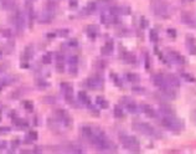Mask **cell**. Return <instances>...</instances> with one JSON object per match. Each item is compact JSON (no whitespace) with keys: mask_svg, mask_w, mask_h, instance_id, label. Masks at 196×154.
<instances>
[{"mask_svg":"<svg viewBox=\"0 0 196 154\" xmlns=\"http://www.w3.org/2000/svg\"><path fill=\"white\" fill-rule=\"evenodd\" d=\"M150 40L153 41V43H157V41L159 40V34L157 30H150Z\"/></svg>","mask_w":196,"mask_h":154,"instance_id":"cell-40","label":"cell"},{"mask_svg":"<svg viewBox=\"0 0 196 154\" xmlns=\"http://www.w3.org/2000/svg\"><path fill=\"white\" fill-rule=\"evenodd\" d=\"M125 78H127V81L130 82V83H138L139 81H140V77H139L137 73H133V72L125 73Z\"/></svg>","mask_w":196,"mask_h":154,"instance_id":"cell-27","label":"cell"},{"mask_svg":"<svg viewBox=\"0 0 196 154\" xmlns=\"http://www.w3.org/2000/svg\"><path fill=\"white\" fill-rule=\"evenodd\" d=\"M133 129L137 131V132L143 133L144 136L153 137V138H160V133L154 127H151L149 123H145V122H134V124H133Z\"/></svg>","mask_w":196,"mask_h":154,"instance_id":"cell-2","label":"cell"},{"mask_svg":"<svg viewBox=\"0 0 196 154\" xmlns=\"http://www.w3.org/2000/svg\"><path fill=\"white\" fill-rule=\"evenodd\" d=\"M181 21H183L185 25L190 26V27H195L196 26L195 19L190 15V14H187V12H183V14H181Z\"/></svg>","mask_w":196,"mask_h":154,"instance_id":"cell-18","label":"cell"},{"mask_svg":"<svg viewBox=\"0 0 196 154\" xmlns=\"http://www.w3.org/2000/svg\"><path fill=\"white\" fill-rule=\"evenodd\" d=\"M48 86H50V83H48L47 81H45V80H42V78H39V80L36 81V87L40 88V89H45V88H47Z\"/></svg>","mask_w":196,"mask_h":154,"instance_id":"cell-32","label":"cell"},{"mask_svg":"<svg viewBox=\"0 0 196 154\" xmlns=\"http://www.w3.org/2000/svg\"><path fill=\"white\" fill-rule=\"evenodd\" d=\"M165 77H166V81H167V83H169L170 86H173L174 88H179L180 87V81L178 78V76H175L174 73H167Z\"/></svg>","mask_w":196,"mask_h":154,"instance_id":"cell-21","label":"cell"},{"mask_svg":"<svg viewBox=\"0 0 196 154\" xmlns=\"http://www.w3.org/2000/svg\"><path fill=\"white\" fill-rule=\"evenodd\" d=\"M123 116H124V113H123L122 107L121 106H116L114 107V117L116 118H122Z\"/></svg>","mask_w":196,"mask_h":154,"instance_id":"cell-36","label":"cell"},{"mask_svg":"<svg viewBox=\"0 0 196 154\" xmlns=\"http://www.w3.org/2000/svg\"><path fill=\"white\" fill-rule=\"evenodd\" d=\"M12 23H14V26L16 27L18 32L21 34L24 31V29H25V26H26V15H25V12L23 10L16 9L15 12H14V15H12Z\"/></svg>","mask_w":196,"mask_h":154,"instance_id":"cell-5","label":"cell"},{"mask_svg":"<svg viewBox=\"0 0 196 154\" xmlns=\"http://www.w3.org/2000/svg\"><path fill=\"white\" fill-rule=\"evenodd\" d=\"M133 92H138V93H144V92H145V89H144V88H142V87H139V86H138V87L135 86V87H133Z\"/></svg>","mask_w":196,"mask_h":154,"instance_id":"cell-45","label":"cell"},{"mask_svg":"<svg viewBox=\"0 0 196 154\" xmlns=\"http://www.w3.org/2000/svg\"><path fill=\"white\" fill-rule=\"evenodd\" d=\"M68 71L72 76H76L78 73V57L76 55L68 56Z\"/></svg>","mask_w":196,"mask_h":154,"instance_id":"cell-10","label":"cell"},{"mask_svg":"<svg viewBox=\"0 0 196 154\" xmlns=\"http://www.w3.org/2000/svg\"><path fill=\"white\" fill-rule=\"evenodd\" d=\"M32 55H34V47L30 45V46H27L25 48V52H24V59L25 60H30L32 57Z\"/></svg>","mask_w":196,"mask_h":154,"instance_id":"cell-30","label":"cell"},{"mask_svg":"<svg viewBox=\"0 0 196 154\" xmlns=\"http://www.w3.org/2000/svg\"><path fill=\"white\" fill-rule=\"evenodd\" d=\"M140 108H142L143 113H144L145 116H148V117H150V118H155V117H157V112H155V109H154V108L150 106V104L142 103V104H140Z\"/></svg>","mask_w":196,"mask_h":154,"instance_id":"cell-17","label":"cell"},{"mask_svg":"<svg viewBox=\"0 0 196 154\" xmlns=\"http://www.w3.org/2000/svg\"><path fill=\"white\" fill-rule=\"evenodd\" d=\"M56 70H57L59 72H64L65 71V64H64V61H57V62H56Z\"/></svg>","mask_w":196,"mask_h":154,"instance_id":"cell-41","label":"cell"},{"mask_svg":"<svg viewBox=\"0 0 196 154\" xmlns=\"http://www.w3.org/2000/svg\"><path fill=\"white\" fill-rule=\"evenodd\" d=\"M20 144V141H18V139H15V141H12V144H11V147L12 148H16V147Z\"/></svg>","mask_w":196,"mask_h":154,"instance_id":"cell-49","label":"cell"},{"mask_svg":"<svg viewBox=\"0 0 196 154\" xmlns=\"http://www.w3.org/2000/svg\"><path fill=\"white\" fill-rule=\"evenodd\" d=\"M151 11L154 15L160 19H169L170 18V5L165 0H151Z\"/></svg>","mask_w":196,"mask_h":154,"instance_id":"cell-1","label":"cell"},{"mask_svg":"<svg viewBox=\"0 0 196 154\" xmlns=\"http://www.w3.org/2000/svg\"><path fill=\"white\" fill-rule=\"evenodd\" d=\"M160 123L164 128L173 131V132H179L183 129V123H181L176 117H167V116H162L160 118Z\"/></svg>","mask_w":196,"mask_h":154,"instance_id":"cell-3","label":"cell"},{"mask_svg":"<svg viewBox=\"0 0 196 154\" xmlns=\"http://www.w3.org/2000/svg\"><path fill=\"white\" fill-rule=\"evenodd\" d=\"M60 88H61L62 95H64V97H65V100L73 106L75 101H73V87H72V85L71 83H67V82H62Z\"/></svg>","mask_w":196,"mask_h":154,"instance_id":"cell-7","label":"cell"},{"mask_svg":"<svg viewBox=\"0 0 196 154\" xmlns=\"http://www.w3.org/2000/svg\"><path fill=\"white\" fill-rule=\"evenodd\" d=\"M122 104H123V107L129 112V113H137V112H138L137 102L134 100L129 98V97H124V98H122Z\"/></svg>","mask_w":196,"mask_h":154,"instance_id":"cell-11","label":"cell"},{"mask_svg":"<svg viewBox=\"0 0 196 154\" xmlns=\"http://www.w3.org/2000/svg\"><path fill=\"white\" fill-rule=\"evenodd\" d=\"M66 45H67L68 47H76V46H78V41H77L76 39H71V40L67 41Z\"/></svg>","mask_w":196,"mask_h":154,"instance_id":"cell-42","label":"cell"},{"mask_svg":"<svg viewBox=\"0 0 196 154\" xmlns=\"http://www.w3.org/2000/svg\"><path fill=\"white\" fill-rule=\"evenodd\" d=\"M113 52H114V45H113L112 41L106 43L101 48V54L104 55V56H110V55H113Z\"/></svg>","mask_w":196,"mask_h":154,"instance_id":"cell-19","label":"cell"},{"mask_svg":"<svg viewBox=\"0 0 196 154\" xmlns=\"http://www.w3.org/2000/svg\"><path fill=\"white\" fill-rule=\"evenodd\" d=\"M119 141L124 148L130 150V152H139L140 150V144H139V141L135 137L128 136V134H121Z\"/></svg>","mask_w":196,"mask_h":154,"instance_id":"cell-4","label":"cell"},{"mask_svg":"<svg viewBox=\"0 0 196 154\" xmlns=\"http://www.w3.org/2000/svg\"><path fill=\"white\" fill-rule=\"evenodd\" d=\"M8 132H10L9 127H0V133H8Z\"/></svg>","mask_w":196,"mask_h":154,"instance_id":"cell-48","label":"cell"},{"mask_svg":"<svg viewBox=\"0 0 196 154\" xmlns=\"http://www.w3.org/2000/svg\"><path fill=\"white\" fill-rule=\"evenodd\" d=\"M77 98H78V101L85 104V106L92 108V102H91V98L88 97V95L86 92H83V91H81V92H78V96H77Z\"/></svg>","mask_w":196,"mask_h":154,"instance_id":"cell-20","label":"cell"},{"mask_svg":"<svg viewBox=\"0 0 196 154\" xmlns=\"http://www.w3.org/2000/svg\"><path fill=\"white\" fill-rule=\"evenodd\" d=\"M53 18H55V10L46 8V9L37 16V21L41 23V24H48V23L52 21Z\"/></svg>","mask_w":196,"mask_h":154,"instance_id":"cell-9","label":"cell"},{"mask_svg":"<svg viewBox=\"0 0 196 154\" xmlns=\"http://www.w3.org/2000/svg\"><path fill=\"white\" fill-rule=\"evenodd\" d=\"M55 34H56V36H59V37H67L69 35V30L68 29H59Z\"/></svg>","mask_w":196,"mask_h":154,"instance_id":"cell-34","label":"cell"},{"mask_svg":"<svg viewBox=\"0 0 196 154\" xmlns=\"http://www.w3.org/2000/svg\"><path fill=\"white\" fill-rule=\"evenodd\" d=\"M55 117H56V120H57V122H60L61 124H64L65 127L69 128L72 125V118L68 116V113L65 111V109H57L55 112Z\"/></svg>","mask_w":196,"mask_h":154,"instance_id":"cell-6","label":"cell"},{"mask_svg":"<svg viewBox=\"0 0 196 154\" xmlns=\"http://www.w3.org/2000/svg\"><path fill=\"white\" fill-rule=\"evenodd\" d=\"M1 56H3V52H1V51H0V59H1Z\"/></svg>","mask_w":196,"mask_h":154,"instance_id":"cell-53","label":"cell"},{"mask_svg":"<svg viewBox=\"0 0 196 154\" xmlns=\"http://www.w3.org/2000/svg\"><path fill=\"white\" fill-rule=\"evenodd\" d=\"M1 34H3V36L6 37V39H11V37H12V32H11V30H9V29L1 30Z\"/></svg>","mask_w":196,"mask_h":154,"instance_id":"cell-43","label":"cell"},{"mask_svg":"<svg viewBox=\"0 0 196 154\" xmlns=\"http://www.w3.org/2000/svg\"><path fill=\"white\" fill-rule=\"evenodd\" d=\"M52 61V54L51 52H46L45 55H42V64L44 65H50Z\"/></svg>","mask_w":196,"mask_h":154,"instance_id":"cell-33","label":"cell"},{"mask_svg":"<svg viewBox=\"0 0 196 154\" xmlns=\"http://www.w3.org/2000/svg\"><path fill=\"white\" fill-rule=\"evenodd\" d=\"M142 24H143V25H142L143 27H146V25H148V23L145 21V19H144V18H142Z\"/></svg>","mask_w":196,"mask_h":154,"instance_id":"cell-50","label":"cell"},{"mask_svg":"<svg viewBox=\"0 0 196 154\" xmlns=\"http://www.w3.org/2000/svg\"><path fill=\"white\" fill-rule=\"evenodd\" d=\"M81 132H82V136L85 137L86 139H89L93 137V134H94V129L92 128V127H89V125H83L82 127V129H81Z\"/></svg>","mask_w":196,"mask_h":154,"instance_id":"cell-23","label":"cell"},{"mask_svg":"<svg viewBox=\"0 0 196 154\" xmlns=\"http://www.w3.org/2000/svg\"><path fill=\"white\" fill-rule=\"evenodd\" d=\"M21 96H23V91L18 89V91H15V92H12L11 98H19V97H21Z\"/></svg>","mask_w":196,"mask_h":154,"instance_id":"cell-44","label":"cell"},{"mask_svg":"<svg viewBox=\"0 0 196 154\" xmlns=\"http://www.w3.org/2000/svg\"><path fill=\"white\" fill-rule=\"evenodd\" d=\"M167 35H169L170 37H175V35H176V31L173 30V29H167Z\"/></svg>","mask_w":196,"mask_h":154,"instance_id":"cell-47","label":"cell"},{"mask_svg":"<svg viewBox=\"0 0 196 154\" xmlns=\"http://www.w3.org/2000/svg\"><path fill=\"white\" fill-rule=\"evenodd\" d=\"M101 21L103 24H112V23H114L116 21V16L113 15V14H110V12H103L102 15H101Z\"/></svg>","mask_w":196,"mask_h":154,"instance_id":"cell-24","label":"cell"},{"mask_svg":"<svg viewBox=\"0 0 196 154\" xmlns=\"http://www.w3.org/2000/svg\"><path fill=\"white\" fill-rule=\"evenodd\" d=\"M48 1H52V3H56V1H59V0H48Z\"/></svg>","mask_w":196,"mask_h":154,"instance_id":"cell-52","label":"cell"},{"mask_svg":"<svg viewBox=\"0 0 196 154\" xmlns=\"http://www.w3.org/2000/svg\"><path fill=\"white\" fill-rule=\"evenodd\" d=\"M181 1L185 4V3H191V1H194V0H181Z\"/></svg>","mask_w":196,"mask_h":154,"instance_id":"cell-51","label":"cell"},{"mask_svg":"<svg viewBox=\"0 0 196 154\" xmlns=\"http://www.w3.org/2000/svg\"><path fill=\"white\" fill-rule=\"evenodd\" d=\"M0 5L5 10H12V9H15L16 0H0Z\"/></svg>","mask_w":196,"mask_h":154,"instance_id":"cell-22","label":"cell"},{"mask_svg":"<svg viewBox=\"0 0 196 154\" xmlns=\"http://www.w3.org/2000/svg\"><path fill=\"white\" fill-rule=\"evenodd\" d=\"M124 60H125V62H128V64H132V65H134L135 62H137L135 56L133 55L132 52H125V54H124Z\"/></svg>","mask_w":196,"mask_h":154,"instance_id":"cell-29","label":"cell"},{"mask_svg":"<svg viewBox=\"0 0 196 154\" xmlns=\"http://www.w3.org/2000/svg\"><path fill=\"white\" fill-rule=\"evenodd\" d=\"M77 5H78V0H69V8L75 9Z\"/></svg>","mask_w":196,"mask_h":154,"instance_id":"cell-46","label":"cell"},{"mask_svg":"<svg viewBox=\"0 0 196 154\" xmlns=\"http://www.w3.org/2000/svg\"><path fill=\"white\" fill-rule=\"evenodd\" d=\"M37 139V133L36 132H30L29 134L26 136V141H29V142H35Z\"/></svg>","mask_w":196,"mask_h":154,"instance_id":"cell-39","label":"cell"},{"mask_svg":"<svg viewBox=\"0 0 196 154\" xmlns=\"http://www.w3.org/2000/svg\"><path fill=\"white\" fill-rule=\"evenodd\" d=\"M23 107H24L26 111L32 112V109H34V103H32L31 101H24V102H23Z\"/></svg>","mask_w":196,"mask_h":154,"instance_id":"cell-37","label":"cell"},{"mask_svg":"<svg viewBox=\"0 0 196 154\" xmlns=\"http://www.w3.org/2000/svg\"><path fill=\"white\" fill-rule=\"evenodd\" d=\"M96 103H97V106L99 107V108H102V109H106V108H108L109 107V103H108V101L107 100H104L103 97H97L96 98Z\"/></svg>","mask_w":196,"mask_h":154,"instance_id":"cell-28","label":"cell"},{"mask_svg":"<svg viewBox=\"0 0 196 154\" xmlns=\"http://www.w3.org/2000/svg\"><path fill=\"white\" fill-rule=\"evenodd\" d=\"M97 9H98L97 3H96V1H92V3H88V4L86 5V8H85V10H83V12H86L87 15H91V14L96 12Z\"/></svg>","mask_w":196,"mask_h":154,"instance_id":"cell-26","label":"cell"},{"mask_svg":"<svg viewBox=\"0 0 196 154\" xmlns=\"http://www.w3.org/2000/svg\"><path fill=\"white\" fill-rule=\"evenodd\" d=\"M151 81H153V83L158 88H160V87L164 86L165 83H166V77L164 75H162V73H155V75H153Z\"/></svg>","mask_w":196,"mask_h":154,"instance_id":"cell-15","label":"cell"},{"mask_svg":"<svg viewBox=\"0 0 196 154\" xmlns=\"http://www.w3.org/2000/svg\"><path fill=\"white\" fill-rule=\"evenodd\" d=\"M103 78L101 76H92V77H88L86 80V86L91 89H98V88H102L103 87Z\"/></svg>","mask_w":196,"mask_h":154,"instance_id":"cell-8","label":"cell"},{"mask_svg":"<svg viewBox=\"0 0 196 154\" xmlns=\"http://www.w3.org/2000/svg\"><path fill=\"white\" fill-rule=\"evenodd\" d=\"M160 91H162V93L166 97V98H169V100H175L176 98V88H174L173 86H170L169 83H167V81H166V83L164 86H162L159 88Z\"/></svg>","mask_w":196,"mask_h":154,"instance_id":"cell-12","label":"cell"},{"mask_svg":"<svg viewBox=\"0 0 196 154\" xmlns=\"http://www.w3.org/2000/svg\"><path fill=\"white\" fill-rule=\"evenodd\" d=\"M15 124H16V127L18 128H20V129H24V128H26L27 125H29V123H27L25 120H21V118H16L15 121Z\"/></svg>","mask_w":196,"mask_h":154,"instance_id":"cell-31","label":"cell"},{"mask_svg":"<svg viewBox=\"0 0 196 154\" xmlns=\"http://www.w3.org/2000/svg\"><path fill=\"white\" fill-rule=\"evenodd\" d=\"M181 77H183L184 80L189 81V82H196V78L192 77L190 73H186V72H181Z\"/></svg>","mask_w":196,"mask_h":154,"instance_id":"cell-38","label":"cell"},{"mask_svg":"<svg viewBox=\"0 0 196 154\" xmlns=\"http://www.w3.org/2000/svg\"><path fill=\"white\" fill-rule=\"evenodd\" d=\"M18 78L15 76H12V75H9V76H6V77H3V78H0V91H1L4 87L6 86H10L12 85L14 82H16Z\"/></svg>","mask_w":196,"mask_h":154,"instance_id":"cell-16","label":"cell"},{"mask_svg":"<svg viewBox=\"0 0 196 154\" xmlns=\"http://www.w3.org/2000/svg\"><path fill=\"white\" fill-rule=\"evenodd\" d=\"M110 77H112V80H113L114 85H116L117 87H123V82H122V80H121L116 73H110Z\"/></svg>","mask_w":196,"mask_h":154,"instance_id":"cell-35","label":"cell"},{"mask_svg":"<svg viewBox=\"0 0 196 154\" xmlns=\"http://www.w3.org/2000/svg\"><path fill=\"white\" fill-rule=\"evenodd\" d=\"M167 56H169V59L174 62V64H176V65H185V62H186L185 59H184V56L181 55L180 52H178V51L169 50Z\"/></svg>","mask_w":196,"mask_h":154,"instance_id":"cell-13","label":"cell"},{"mask_svg":"<svg viewBox=\"0 0 196 154\" xmlns=\"http://www.w3.org/2000/svg\"><path fill=\"white\" fill-rule=\"evenodd\" d=\"M98 34H99V27H98L97 25H94V24L88 25V27H87V35H88L89 37L94 39V37L98 36Z\"/></svg>","mask_w":196,"mask_h":154,"instance_id":"cell-25","label":"cell"},{"mask_svg":"<svg viewBox=\"0 0 196 154\" xmlns=\"http://www.w3.org/2000/svg\"><path fill=\"white\" fill-rule=\"evenodd\" d=\"M186 48L190 55L195 56L196 55V39L191 35H187L186 36Z\"/></svg>","mask_w":196,"mask_h":154,"instance_id":"cell-14","label":"cell"}]
</instances>
